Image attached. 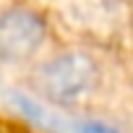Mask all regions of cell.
Masks as SVG:
<instances>
[{"label":"cell","mask_w":133,"mask_h":133,"mask_svg":"<svg viewBox=\"0 0 133 133\" xmlns=\"http://www.w3.org/2000/svg\"><path fill=\"white\" fill-rule=\"evenodd\" d=\"M39 84L52 102L71 104V102H78L81 97H86L94 89L97 65L84 52H63V55L52 57L42 68Z\"/></svg>","instance_id":"obj_1"},{"label":"cell","mask_w":133,"mask_h":133,"mask_svg":"<svg viewBox=\"0 0 133 133\" xmlns=\"http://www.w3.org/2000/svg\"><path fill=\"white\" fill-rule=\"evenodd\" d=\"M47 29L39 13L29 8H8L0 13V63H24L39 52Z\"/></svg>","instance_id":"obj_2"},{"label":"cell","mask_w":133,"mask_h":133,"mask_svg":"<svg viewBox=\"0 0 133 133\" xmlns=\"http://www.w3.org/2000/svg\"><path fill=\"white\" fill-rule=\"evenodd\" d=\"M68 133H120V130L112 128V125H107V123L78 120V123H68Z\"/></svg>","instance_id":"obj_3"}]
</instances>
